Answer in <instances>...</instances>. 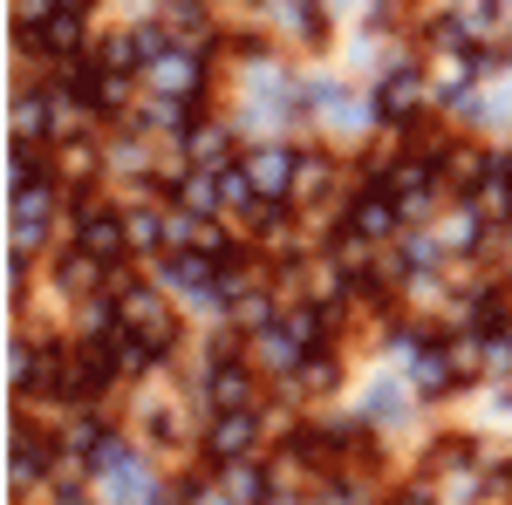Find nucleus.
I'll return each instance as SVG.
<instances>
[{
    "instance_id": "nucleus-1",
    "label": "nucleus",
    "mask_w": 512,
    "mask_h": 505,
    "mask_svg": "<svg viewBox=\"0 0 512 505\" xmlns=\"http://www.w3.org/2000/svg\"><path fill=\"white\" fill-rule=\"evenodd\" d=\"M21 48H28V55H62V48H76L82 41V7L76 0H69V7H48V14H41V21H21Z\"/></svg>"
},
{
    "instance_id": "nucleus-2",
    "label": "nucleus",
    "mask_w": 512,
    "mask_h": 505,
    "mask_svg": "<svg viewBox=\"0 0 512 505\" xmlns=\"http://www.w3.org/2000/svg\"><path fill=\"white\" fill-rule=\"evenodd\" d=\"M123 233H130V219H110V212H89V205H82V246H89V253H96L103 267L117 260L123 246H130Z\"/></svg>"
},
{
    "instance_id": "nucleus-3",
    "label": "nucleus",
    "mask_w": 512,
    "mask_h": 505,
    "mask_svg": "<svg viewBox=\"0 0 512 505\" xmlns=\"http://www.w3.org/2000/svg\"><path fill=\"white\" fill-rule=\"evenodd\" d=\"M246 451H253V410H219V424H212V458L233 465Z\"/></svg>"
},
{
    "instance_id": "nucleus-4",
    "label": "nucleus",
    "mask_w": 512,
    "mask_h": 505,
    "mask_svg": "<svg viewBox=\"0 0 512 505\" xmlns=\"http://www.w3.org/2000/svg\"><path fill=\"white\" fill-rule=\"evenodd\" d=\"M212 403H219V410H253V376L239 369V355H226V362L212 369Z\"/></svg>"
},
{
    "instance_id": "nucleus-5",
    "label": "nucleus",
    "mask_w": 512,
    "mask_h": 505,
    "mask_svg": "<svg viewBox=\"0 0 512 505\" xmlns=\"http://www.w3.org/2000/svg\"><path fill=\"white\" fill-rule=\"evenodd\" d=\"M41 471H48V444H41L28 424H14V458H7V478H14V485H35Z\"/></svg>"
},
{
    "instance_id": "nucleus-6",
    "label": "nucleus",
    "mask_w": 512,
    "mask_h": 505,
    "mask_svg": "<svg viewBox=\"0 0 512 505\" xmlns=\"http://www.w3.org/2000/svg\"><path fill=\"white\" fill-rule=\"evenodd\" d=\"M246 171H253V185H260V198H287V178H294V157H287V151H253V157H246Z\"/></svg>"
},
{
    "instance_id": "nucleus-7",
    "label": "nucleus",
    "mask_w": 512,
    "mask_h": 505,
    "mask_svg": "<svg viewBox=\"0 0 512 505\" xmlns=\"http://www.w3.org/2000/svg\"><path fill=\"white\" fill-rule=\"evenodd\" d=\"M164 233H171V219H158V212H130V246H137V253H158Z\"/></svg>"
},
{
    "instance_id": "nucleus-8",
    "label": "nucleus",
    "mask_w": 512,
    "mask_h": 505,
    "mask_svg": "<svg viewBox=\"0 0 512 505\" xmlns=\"http://www.w3.org/2000/svg\"><path fill=\"white\" fill-rule=\"evenodd\" d=\"M158 89H171V96H198V69L178 62V55H164L158 62Z\"/></svg>"
},
{
    "instance_id": "nucleus-9",
    "label": "nucleus",
    "mask_w": 512,
    "mask_h": 505,
    "mask_svg": "<svg viewBox=\"0 0 512 505\" xmlns=\"http://www.w3.org/2000/svg\"><path fill=\"white\" fill-rule=\"evenodd\" d=\"M410 103H417V82H410V76H390L383 89H376V110H383V117H396V110H410Z\"/></svg>"
},
{
    "instance_id": "nucleus-10",
    "label": "nucleus",
    "mask_w": 512,
    "mask_h": 505,
    "mask_svg": "<svg viewBox=\"0 0 512 505\" xmlns=\"http://www.w3.org/2000/svg\"><path fill=\"white\" fill-rule=\"evenodd\" d=\"M185 212H212V205H219V198H226V185H219V178H185Z\"/></svg>"
},
{
    "instance_id": "nucleus-11",
    "label": "nucleus",
    "mask_w": 512,
    "mask_h": 505,
    "mask_svg": "<svg viewBox=\"0 0 512 505\" xmlns=\"http://www.w3.org/2000/svg\"><path fill=\"white\" fill-rule=\"evenodd\" d=\"M14 123H21V137H48V110H41V96H21V103H14Z\"/></svg>"
},
{
    "instance_id": "nucleus-12",
    "label": "nucleus",
    "mask_w": 512,
    "mask_h": 505,
    "mask_svg": "<svg viewBox=\"0 0 512 505\" xmlns=\"http://www.w3.org/2000/svg\"><path fill=\"white\" fill-rule=\"evenodd\" d=\"M164 28H171V35H185V41H198V35H205V14L185 0V7H171V14H164Z\"/></svg>"
},
{
    "instance_id": "nucleus-13",
    "label": "nucleus",
    "mask_w": 512,
    "mask_h": 505,
    "mask_svg": "<svg viewBox=\"0 0 512 505\" xmlns=\"http://www.w3.org/2000/svg\"><path fill=\"white\" fill-rule=\"evenodd\" d=\"M192 157L198 164H219V157H226V137H219V130H192Z\"/></svg>"
},
{
    "instance_id": "nucleus-14",
    "label": "nucleus",
    "mask_w": 512,
    "mask_h": 505,
    "mask_svg": "<svg viewBox=\"0 0 512 505\" xmlns=\"http://www.w3.org/2000/svg\"><path fill=\"white\" fill-rule=\"evenodd\" d=\"M403 505H431V499H424V492H410V499H403Z\"/></svg>"
},
{
    "instance_id": "nucleus-15",
    "label": "nucleus",
    "mask_w": 512,
    "mask_h": 505,
    "mask_svg": "<svg viewBox=\"0 0 512 505\" xmlns=\"http://www.w3.org/2000/svg\"><path fill=\"white\" fill-rule=\"evenodd\" d=\"M69 505H82V499H69Z\"/></svg>"
}]
</instances>
